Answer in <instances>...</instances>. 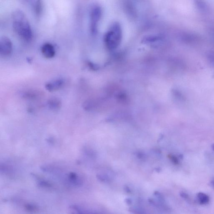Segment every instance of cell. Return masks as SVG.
<instances>
[{"mask_svg":"<svg viewBox=\"0 0 214 214\" xmlns=\"http://www.w3.org/2000/svg\"><path fill=\"white\" fill-rule=\"evenodd\" d=\"M13 27L21 38L27 41L33 38V32L28 20L23 11L17 10L12 15Z\"/></svg>","mask_w":214,"mask_h":214,"instance_id":"1","label":"cell"},{"mask_svg":"<svg viewBox=\"0 0 214 214\" xmlns=\"http://www.w3.org/2000/svg\"><path fill=\"white\" fill-rule=\"evenodd\" d=\"M122 32L118 23H113L106 33L105 41L109 48L113 49L119 44L121 40Z\"/></svg>","mask_w":214,"mask_h":214,"instance_id":"2","label":"cell"},{"mask_svg":"<svg viewBox=\"0 0 214 214\" xmlns=\"http://www.w3.org/2000/svg\"><path fill=\"white\" fill-rule=\"evenodd\" d=\"M102 14L101 8L98 5H93L91 7L90 11V29L93 35H95L97 33Z\"/></svg>","mask_w":214,"mask_h":214,"instance_id":"3","label":"cell"},{"mask_svg":"<svg viewBox=\"0 0 214 214\" xmlns=\"http://www.w3.org/2000/svg\"><path fill=\"white\" fill-rule=\"evenodd\" d=\"M13 50V44L11 40L6 36H3L0 39V54L4 57L11 54Z\"/></svg>","mask_w":214,"mask_h":214,"instance_id":"4","label":"cell"},{"mask_svg":"<svg viewBox=\"0 0 214 214\" xmlns=\"http://www.w3.org/2000/svg\"><path fill=\"white\" fill-rule=\"evenodd\" d=\"M64 80L62 79H57L52 80L46 83L45 87L49 92H53L60 89L64 85Z\"/></svg>","mask_w":214,"mask_h":214,"instance_id":"5","label":"cell"},{"mask_svg":"<svg viewBox=\"0 0 214 214\" xmlns=\"http://www.w3.org/2000/svg\"><path fill=\"white\" fill-rule=\"evenodd\" d=\"M43 55L47 59L53 58L55 54V48L53 45L49 43L44 44L41 47Z\"/></svg>","mask_w":214,"mask_h":214,"instance_id":"6","label":"cell"},{"mask_svg":"<svg viewBox=\"0 0 214 214\" xmlns=\"http://www.w3.org/2000/svg\"><path fill=\"white\" fill-rule=\"evenodd\" d=\"M47 105L49 109L52 111H57L61 108L62 105L61 102L57 98H51L48 100Z\"/></svg>","mask_w":214,"mask_h":214,"instance_id":"7","label":"cell"},{"mask_svg":"<svg viewBox=\"0 0 214 214\" xmlns=\"http://www.w3.org/2000/svg\"><path fill=\"white\" fill-rule=\"evenodd\" d=\"M31 4L35 12L37 14L41 13L42 8L41 0H26Z\"/></svg>","mask_w":214,"mask_h":214,"instance_id":"8","label":"cell"},{"mask_svg":"<svg viewBox=\"0 0 214 214\" xmlns=\"http://www.w3.org/2000/svg\"><path fill=\"white\" fill-rule=\"evenodd\" d=\"M197 200L200 205H205L208 204L209 201V197L206 194L199 192L197 194Z\"/></svg>","mask_w":214,"mask_h":214,"instance_id":"9","label":"cell"},{"mask_svg":"<svg viewBox=\"0 0 214 214\" xmlns=\"http://www.w3.org/2000/svg\"><path fill=\"white\" fill-rule=\"evenodd\" d=\"M170 160L175 164H179V160L178 158L176 156L173 155H170L169 156Z\"/></svg>","mask_w":214,"mask_h":214,"instance_id":"10","label":"cell"},{"mask_svg":"<svg viewBox=\"0 0 214 214\" xmlns=\"http://www.w3.org/2000/svg\"><path fill=\"white\" fill-rule=\"evenodd\" d=\"M97 178L99 180L101 181L102 182H105L106 181L108 180L107 178H106L105 176H101V175H98L97 176Z\"/></svg>","mask_w":214,"mask_h":214,"instance_id":"11","label":"cell"},{"mask_svg":"<svg viewBox=\"0 0 214 214\" xmlns=\"http://www.w3.org/2000/svg\"><path fill=\"white\" fill-rule=\"evenodd\" d=\"M180 195L183 198L185 199H187L188 198V194L187 193H185V192H181L180 194Z\"/></svg>","mask_w":214,"mask_h":214,"instance_id":"12","label":"cell"},{"mask_svg":"<svg viewBox=\"0 0 214 214\" xmlns=\"http://www.w3.org/2000/svg\"><path fill=\"white\" fill-rule=\"evenodd\" d=\"M137 156L138 158H139V159H142L145 156L144 154H143L142 153L139 152L137 154Z\"/></svg>","mask_w":214,"mask_h":214,"instance_id":"13","label":"cell"},{"mask_svg":"<svg viewBox=\"0 0 214 214\" xmlns=\"http://www.w3.org/2000/svg\"><path fill=\"white\" fill-rule=\"evenodd\" d=\"M125 202L128 205H130L132 203V200L130 198H127L125 200Z\"/></svg>","mask_w":214,"mask_h":214,"instance_id":"14","label":"cell"},{"mask_svg":"<svg viewBox=\"0 0 214 214\" xmlns=\"http://www.w3.org/2000/svg\"><path fill=\"white\" fill-rule=\"evenodd\" d=\"M124 190H125V191H126V192H127V193H130L131 192V190H130V188H129L128 187V186H125L124 187Z\"/></svg>","mask_w":214,"mask_h":214,"instance_id":"15","label":"cell"},{"mask_svg":"<svg viewBox=\"0 0 214 214\" xmlns=\"http://www.w3.org/2000/svg\"><path fill=\"white\" fill-rule=\"evenodd\" d=\"M210 184L211 185L212 187L214 189V178L213 179H212V180L211 181Z\"/></svg>","mask_w":214,"mask_h":214,"instance_id":"16","label":"cell"},{"mask_svg":"<svg viewBox=\"0 0 214 214\" xmlns=\"http://www.w3.org/2000/svg\"><path fill=\"white\" fill-rule=\"evenodd\" d=\"M212 148L213 151H214V143H213V144L212 145Z\"/></svg>","mask_w":214,"mask_h":214,"instance_id":"17","label":"cell"}]
</instances>
